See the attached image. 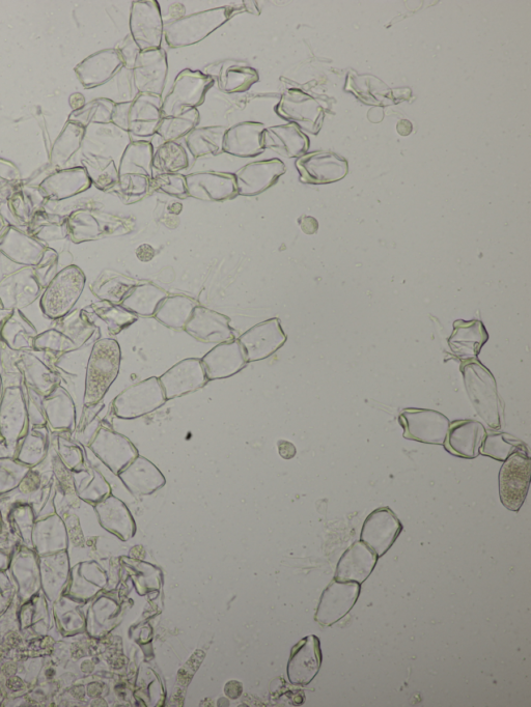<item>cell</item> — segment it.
<instances>
[{"mask_svg": "<svg viewBox=\"0 0 531 707\" xmlns=\"http://www.w3.org/2000/svg\"><path fill=\"white\" fill-rule=\"evenodd\" d=\"M153 156L154 147L150 141H132L121 158L119 176L142 175L153 179Z\"/></svg>", "mask_w": 531, "mask_h": 707, "instance_id": "obj_31", "label": "cell"}, {"mask_svg": "<svg viewBox=\"0 0 531 707\" xmlns=\"http://www.w3.org/2000/svg\"><path fill=\"white\" fill-rule=\"evenodd\" d=\"M487 435L483 423L472 419L451 422L443 446L452 456L472 460L480 455V447Z\"/></svg>", "mask_w": 531, "mask_h": 707, "instance_id": "obj_21", "label": "cell"}, {"mask_svg": "<svg viewBox=\"0 0 531 707\" xmlns=\"http://www.w3.org/2000/svg\"><path fill=\"white\" fill-rule=\"evenodd\" d=\"M322 649L319 638L307 636L292 649L288 663V676L293 685H310L318 675L322 665Z\"/></svg>", "mask_w": 531, "mask_h": 707, "instance_id": "obj_20", "label": "cell"}, {"mask_svg": "<svg viewBox=\"0 0 531 707\" xmlns=\"http://www.w3.org/2000/svg\"><path fill=\"white\" fill-rule=\"evenodd\" d=\"M124 63L117 49H109L98 53L89 66V83L91 86H99L113 77Z\"/></svg>", "mask_w": 531, "mask_h": 707, "instance_id": "obj_38", "label": "cell"}, {"mask_svg": "<svg viewBox=\"0 0 531 707\" xmlns=\"http://www.w3.org/2000/svg\"><path fill=\"white\" fill-rule=\"evenodd\" d=\"M487 341L488 333L481 322L458 321L450 338V346L455 354L467 359L477 357Z\"/></svg>", "mask_w": 531, "mask_h": 707, "instance_id": "obj_28", "label": "cell"}, {"mask_svg": "<svg viewBox=\"0 0 531 707\" xmlns=\"http://www.w3.org/2000/svg\"><path fill=\"white\" fill-rule=\"evenodd\" d=\"M201 360L209 381L231 378L240 373L248 363L236 339L217 345Z\"/></svg>", "mask_w": 531, "mask_h": 707, "instance_id": "obj_23", "label": "cell"}, {"mask_svg": "<svg viewBox=\"0 0 531 707\" xmlns=\"http://www.w3.org/2000/svg\"><path fill=\"white\" fill-rule=\"evenodd\" d=\"M360 591V584L356 582L333 579L322 593L315 620L324 628L337 624L355 606Z\"/></svg>", "mask_w": 531, "mask_h": 707, "instance_id": "obj_12", "label": "cell"}, {"mask_svg": "<svg viewBox=\"0 0 531 707\" xmlns=\"http://www.w3.org/2000/svg\"><path fill=\"white\" fill-rule=\"evenodd\" d=\"M130 35L141 51L161 48L164 22L157 0H137L132 3Z\"/></svg>", "mask_w": 531, "mask_h": 707, "instance_id": "obj_9", "label": "cell"}, {"mask_svg": "<svg viewBox=\"0 0 531 707\" xmlns=\"http://www.w3.org/2000/svg\"><path fill=\"white\" fill-rule=\"evenodd\" d=\"M122 352L115 339H102L92 352L85 394V405L96 406L119 376Z\"/></svg>", "mask_w": 531, "mask_h": 707, "instance_id": "obj_2", "label": "cell"}, {"mask_svg": "<svg viewBox=\"0 0 531 707\" xmlns=\"http://www.w3.org/2000/svg\"><path fill=\"white\" fill-rule=\"evenodd\" d=\"M263 146L285 158H299L310 149V139L294 124L265 128Z\"/></svg>", "mask_w": 531, "mask_h": 707, "instance_id": "obj_25", "label": "cell"}, {"mask_svg": "<svg viewBox=\"0 0 531 707\" xmlns=\"http://www.w3.org/2000/svg\"><path fill=\"white\" fill-rule=\"evenodd\" d=\"M286 172L285 163L277 158L248 163L234 174L238 195H260L274 186Z\"/></svg>", "mask_w": 531, "mask_h": 707, "instance_id": "obj_17", "label": "cell"}, {"mask_svg": "<svg viewBox=\"0 0 531 707\" xmlns=\"http://www.w3.org/2000/svg\"><path fill=\"white\" fill-rule=\"evenodd\" d=\"M169 296V293L152 282H144L131 289L121 306L137 317L151 318L160 303Z\"/></svg>", "mask_w": 531, "mask_h": 707, "instance_id": "obj_29", "label": "cell"}, {"mask_svg": "<svg viewBox=\"0 0 531 707\" xmlns=\"http://www.w3.org/2000/svg\"><path fill=\"white\" fill-rule=\"evenodd\" d=\"M300 181L310 185H325L343 180L349 172L348 161L335 153L318 151L304 154L296 161Z\"/></svg>", "mask_w": 531, "mask_h": 707, "instance_id": "obj_10", "label": "cell"}, {"mask_svg": "<svg viewBox=\"0 0 531 707\" xmlns=\"http://www.w3.org/2000/svg\"><path fill=\"white\" fill-rule=\"evenodd\" d=\"M162 98L137 94L130 102L116 104L113 122L122 130L139 138L156 135L162 119Z\"/></svg>", "mask_w": 531, "mask_h": 707, "instance_id": "obj_3", "label": "cell"}, {"mask_svg": "<svg viewBox=\"0 0 531 707\" xmlns=\"http://www.w3.org/2000/svg\"><path fill=\"white\" fill-rule=\"evenodd\" d=\"M200 120L201 116L197 108L184 111L178 116L164 117L160 121L156 135L163 140V143H172L198 128Z\"/></svg>", "mask_w": 531, "mask_h": 707, "instance_id": "obj_35", "label": "cell"}, {"mask_svg": "<svg viewBox=\"0 0 531 707\" xmlns=\"http://www.w3.org/2000/svg\"><path fill=\"white\" fill-rule=\"evenodd\" d=\"M279 455L285 460H291L296 456V447L293 443L281 440L278 442Z\"/></svg>", "mask_w": 531, "mask_h": 707, "instance_id": "obj_46", "label": "cell"}, {"mask_svg": "<svg viewBox=\"0 0 531 707\" xmlns=\"http://www.w3.org/2000/svg\"><path fill=\"white\" fill-rule=\"evenodd\" d=\"M242 11L240 7L225 6L183 16L164 25L163 38L173 49L198 44Z\"/></svg>", "mask_w": 531, "mask_h": 707, "instance_id": "obj_1", "label": "cell"}, {"mask_svg": "<svg viewBox=\"0 0 531 707\" xmlns=\"http://www.w3.org/2000/svg\"><path fill=\"white\" fill-rule=\"evenodd\" d=\"M199 305V302L191 297L170 295L160 303L154 318L167 328L184 330L193 309Z\"/></svg>", "mask_w": 531, "mask_h": 707, "instance_id": "obj_30", "label": "cell"}, {"mask_svg": "<svg viewBox=\"0 0 531 707\" xmlns=\"http://www.w3.org/2000/svg\"><path fill=\"white\" fill-rule=\"evenodd\" d=\"M279 118L296 125L302 132L318 134L325 113L321 105L310 95L297 90H288L274 107Z\"/></svg>", "mask_w": 531, "mask_h": 707, "instance_id": "obj_7", "label": "cell"}, {"mask_svg": "<svg viewBox=\"0 0 531 707\" xmlns=\"http://www.w3.org/2000/svg\"><path fill=\"white\" fill-rule=\"evenodd\" d=\"M27 411L20 399L5 400L0 408V437L6 446L15 448L26 428Z\"/></svg>", "mask_w": 531, "mask_h": 707, "instance_id": "obj_32", "label": "cell"}, {"mask_svg": "<svg viewBox=\"0 0 531 707\" xmlns=\"http://www.w3.org/2000/svg\"><path fill=\"white\" fill-rule=\"evenodd\" d=\"M94 454L115 474L122 472L138 457V451L125 436L102 428L90 444Z\"/></svg>", "mask_w": 531, "mask_h": 707, "instance_id": "obj_19", "label": "cell"}, {"mask_svg": "<svg viewBox=\"0 0 531 707\" xmlns=\"http://www.w3.org/2000/svg\"><path fill=\"white\" fill-rule=\"evenodd\" d=\"M44 408L47 419L53 430L74 431L76 409L70 399H64L59 402L48 400L44 403Z\"/></svg>", "mask_w": 531, "mask_h": 707, "instance_id": "obj_39", "label": "cell"}, {"mask_svg": "<svg viewBox=\"0 0 531 707\" xmlns=\"http://www.w3.org/2000/svg\"><path fill=\"white\" fill-rule=\"evenodd\" d=\"M151 188L180 200L189 197L185 176L181 174H159L151 180Z\"/></svg>", "mask_w": 531, "mask_h": 707, "instance_id": "obj_41", "label": "cell"}, {"mask_svg": "<svg viewBox=\"0 0 531 707\" xmlns=\"http://www.w3.org/2000/svg\"><path fill=\"white\" fill-rule=\"evenodd\" d=\"M226 127L210 126L195 128L185 137V145L193 158L216 156L222 153Z\"/></svg>", "mask_w": 531, "mask_h": 707, "instance_id": "obj_33", "label": "cell"}, {"mask_svg": "<svg viewBox=\"0 0 531 707\" xmlns=\"http://www.w3.org/2000/svg\"><path fill=\"white\" fill-rule=\"evenodd\" d=\"M479 452L480 455L498 462L507 461L516 452L529 455L528 447L523 441L503 432L487 434Z\"/></svg>", "mask_w": 531, "mask_h": 707, "instance_id": "obj_34", "label": "cell"}, {"mask_svg": "<svg viewBox=\"0 0 531 707\" xmlns=\"http://www.w3.org/2000/svg\"><path fill=\"white\" fill-rule=\"evenodd\" d=\"M188 196L192 199L221 203L238 195L236 178L232 173L201 172L185 176Z\"/></svg>", "mask_w": 531, "mask_h": 707, "instance_id": "obj_18", "label": "cell"}, {"mask_svg": "<svg viewBox=\"0 0 531 707\" xmlns=\"http://www.w3.org/2000/svg\"><path fill=\"white\" fill-rule=\"evenodd\" d=\"M117 51L121 55L124 66L132 70L141 49L138 48L131 35L125 38Z\"/></svg>", "mask_w": 531, "mask_h": 707, "instance_id": "obj_44", "label": "cell"}, {"mask_svg": "<svg viewBox=\"0 0 531 707\" xmlns=\"http://www.w3.org/2000/svg\"><path fill=\"white\" fill-rule=\"evenodd\" d=\"M287 338L281 321L273 318L251 327L237 341L249 363L269 358L286 344Z\"/></svg>", "mask_w": 531, "mask_h": 707, "instance_id": "obj_11", "label": "cell"}, {"mask_svg": "<svg viewBox=\"0 0 531 707\" xmlns=\"http://www.w3.org/2000/svg\"><path fill=\"white\" fill-rule=\"evenodd\" d=\"M136 257L143 263L152 261L155 257V249L149 244H143L136 249Z\"/></svg>", "mask_w": 531, "mask_h": 707, "instance_id": "obj_47", "label": "cell"}, {"mask_svg": "<svg viewBox=\"0 0 531 707\" xmlns=\"http://www.w3.org/2000/svg\"><path fill=\"white\" fill-rule=\"evenodd\" d=\"M133 83L137 94L161 97L169 74L166 51L159 49L141 51L133 69Z\"/></svg>", "mask_w": 531, "mask_h": 707, "instance_id": "obj_13", "label": "cell"}, {"mask_svg": "<svg viewBox=\"0 0 531 707\" xmlns=\"http://www.w3.org/2000/svg\"><path fill=\"white\" fill-rule=\"evenodd\" d=\"M189 166V157L184 147L172 141L163 143L153 156V168L160 174H179Z\"/></svg>", "mask_w": 531, "mask_h": 707, "instance_id": "obj_37", "label": "cell"}, {"mask_svg": "<svg viewBox=\"0 0 531 707\" xmlns=\"http://www.w3.org/2000/svg\"><path fill=\"white\" fill-rule=\"evenodd\" d=\"M159 381L167 401L198 391L209 382L199 358H187L178 362L159 377Z\"/></svg>", "mask_w": 531, "mask_h": 707, "instance_id": "obj_15", "label": "cell"}, {"mask_svg": "<svg viewBox=\"0 0 531 707\" xmlns=\"http://www.w3.org/2000/svg\"><path fill=\"white\" fill-rule=\"evenodd\" d=\"M298 223L303 233L306 235H314L318 232L319 224L318 221L311 216H301L298 219Z\"/></svg>", "mask_w": 531, "mask_h": 707, "instance_id": "obj_45", "label": "cell"}, {"mask_svg": "<svg viewBox=\"0 0 531 707\" xmlns=\"http://www.w3.org/2000/svg\"><path fill=\"white\" fill-rule=\"evenodd\" d=\"M99 316L107 323L110 333L118 334L134 324L138 317L122 306H108L98 310Z\"/></svg>", "mask_w": 531, "mask_h": 707, "instance_id": "obj_43", "label": "cell"}, {"mask_svg": "<svg viewBox=\"0 0 531 707\" xmlns=\"http://www.w3.org/2000/svg\"><path fill=\"white\" fill-rule=\"evenodd\" d=\"M265 126L259 122H242L227 129L222 152L239 158H254L265 152L262 135Z\"/></svg>", "mask_w": 531, "mask_h": 707, "instance_id": "obj_22", "label": "cell"}, {"mask_svg": "<svg viewBox=\"0 0 531 707\" xmlns=\"http://www.w3.org/2000/svg\"><path fill=\"white\" fill-rule=\"evenodd\" d=\"M97 512L101 525L123 541H128L136 533L135 521L127 506L118 498L110 496L98 504Z\"/></svg>", "mask_w": 531, "mask_h": 707, "instance_id": "obj_27", "label": "cell"}, {"mask_svg": "<svg viewBox=\"0 0 531 707\" xmlns=\"http://www.w3.org/2000/svg\"><path fill=\"white\" fill-rule=\"evenodd\" d=\"M150 178L142 175L119 176L118 193L125 204L141 202L152 190Z\"/></svg>", "mask_w": 531, "mask_h": 707, "instance_id": "obj_40", "label": "cell"}, {"mask_svg": "<svg viewBox=\"0 0 531 707\" xmlns=\"http://www.w3.org/2000/svg\"><path fill=\"white\" fill-rule=\"evenodd\" d=\"M259 81L260 75L256 69L233 65L221 71L218 88L227 94H240L249 91Z\"/></svg>", "mask_w": 531, "mask_h": 707, "instance_id": "obj_36", "label": "cell"}, {"mask_svg": "<svg viewBox=\"0 0 531 707\" xmlns=\"http://www.w3.org/2000/svg\"><path fill=\"white\" fill-rule=\"evenodd\" d=\"M403 531L397 515L387 506L375 509L362 525L360 541L379 557L394 546Z\"/></svg>", "mask_w": 531, "mask_h": 707, "instance_id": "obj_14", "label": "cell"}, {"mask_svg": "<svg viewBox=\"0 0 531 707\" xmlns=\"http://www.w3.org/2000/svg\"><path fill=\"white\" fill-rule=\"evenodd\" d=\"M399 422L405 439L431 445H443L451 424L440 412L417 408L403 410Z\"/></svg>", "mask_w": 531, "mask_h": 707, "instance_id": "obj_8", "label": "cell"}, {"mask_svg": "<svg viewBox=\"0 0 531 707\" xmlns=\"http://www.w3.org/2000/svg\"><path fill=\"white\" fill-rule=\"evenodd\" d=\"M41 429H33L32 433L24 438L23 445L19 452V460L24 463L36 464L39 462L46 451V433L40 432Z\"/></svg>", "mask_w": 531, "mask_h": 707, "instance_id": "obj_42", "label": "cell"}, {"mask_svg": "<svg viewBox=\"0 0 531 707\" xmlns=\"http://www.w3.org/2000/svg\"><path fill=\"white\" fill-rule=\"evenodd\" d=\"M184 331L205 344H222L235 341L231 319L204 306L193 309Z\"/></svg>", "mask_w": 531, "mask_h": 707, "instance_id": "obj_16", "label": "cell"}, {"mask_svg": "<svg viewBox=\"0 0 531 707\" xmlns=\"http://www.w3.org/2000/svg\"><path fill=\"white\" fill-rule=\"evenodd\" d=\"M531 460L528 454L516 452L499 472V496L503 506L518 513L525 502L530 486Z\"/></svg>", "mask_w": 531, "mask_h": 707, "instance_id": "obj_6", "label": "cell"}, {"mask_svg": "<svg viewBox=\"0 0 531 707\" xmlns=\"http://www.w3.org/2000/svg\"><path fill=\"white\" fill-rule=\"evenodd\" d=\"M166 401L159 378L151 377L125 389L113 406L117 417L132 420L155 412Z\"/></svg>", "mask_w": 531, "mask_h": 707, "instance_id": "obj_5", "label": "cell"}, {"mask_svg": "<svg viewBox=\"0 0 531 707\" xmlns=\"http://www.w3.org/2000/svg\"><path fill=\"white\" fill-rule=\"evenodd\" d=\"M244 10L250 14H255V15H260L261 11L258 7V4L256 2H249V5H247V2L243 3Z\"/></svg>", "mask_w": 531, "mask_h": 707, "instance_id": "obj_48", "label": "cell"}, {"mask_svg": "<svg viewBox=\"0 0 531 707\" xmlns=\"http://www.w3.org/2000/svg\"><path fill=\"white\" fill-rule=\"evenodd\" d=\"M377 554L361 541L354 543L341 557L334 579L340 582L362 584L373 573Z\"/></svg>", "mask_w": 531, "mask_h": 707, "instance_id": "obj_24", "label": "cell"}, {"mask_svg": "<svg viewBox=\"0 0 531 707\" xmlns=\"http://www.w3.org/2000/svg\"><path fill=\"white\" fill-rule=\"evenodd\" d=\"M119 477L134 496H147L164 487L166 480L162 472L148 459L138 456Z\"/></svg>", "mask_w": 531, "mask_h": 707, "instance_id": "obj_26", "label": "cell"}, {"mask_svg": "<svg viewBox=\"0 0 531 707\" xmlns=\"http://www.w3.org/2000/svg\"><path fill=\"white\" fill-rule=\"evenodd\" d=\"M214 86V78L201 72L185 69L173 83L172 90L162 101V118L181 115L184 111L200 107L207 93Z\"/></svg>", "mask_w": 531, "mask_h": 707, "instance_id": "obj_4", "label": "cell"}]
</instances>
